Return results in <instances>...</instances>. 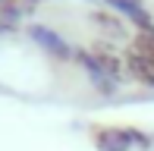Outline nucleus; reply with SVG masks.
Listing matches in <instances>:
<instances>
[{
  "instance_id": "f257e3e1",
  "label": "nucleus",
  "mask_w": 154,
  "mask_h": 151,
  "mask_svg": "<svg viewBox=\"0 0 154 151\" xmlns=\"http://www.w3.org/2000/svg\"><path fill=\"white\" fill-rule=\"evenodd\" d=\"M91 145L97 151H148L154 148V135L138 126H91Z\"/></svg>"
},
{
  "instance_id": "f03ea898",
  "label": "nucleus",
  "mask_w": 154,
  "mask_h": 151,
  "mask_svg": "<svg viewBox=\"0 0 154 151\" xmlns=\"http://www.w3.org/2000/svg\"><path fill=\"white\" fill-rule=\"evenodd\" d=\"M123 60H126V76H132L142 88L154 91V35L151 32H138L123 51Z\"/></svg>"
},
{
  "instance_id": "7ed1b4c3",
  "label": "nucleus",
  "mask_w": 154,
  "mask_h": 151,
  "mask_svg": "<svg viewBox=\"0 0 154 151\" xmlns=\"http://www.w3.org/2000/svg\"><path fill=\"white\" fill-rule=\"evenodd\" d=\"M75 63L82 66V72H85V79H88V85H91L101 98H113V94L120 91L123 82L113 79V76L104 69V66L91 57V51H88V47H75Z\"/></svg>"
},
{
  "instance_id": "20e7f679",
  "label": "nucleus",
  "mask_w": 154,
  "mask_h": 151,
  "mask_svg": "<svg viewBox=\"0 0 154 151\" xmlns=\"http://www.w3.org/2000/svg\"><path fill=\"white\" fill-rule=\"evenodd\" d=\"M25 32H29V38L47 54V57L60 60V63H72V60H75V47L69 44V41L63 38L57 29H51V25H38V22H35V25H29Z\"/></svg>"
},
{
  "instance_id": "39448f33",
  "label": "nucleus",
  "mask_w": 154,
  "mask_h": 151,
  "mask_svg": "<svg viewBox=\"0 0 154 151\" xmlns=\"http://www.w3.org/2000/svg\"><path fill=\"white\" fill-rule=\"evenodd\" d=\"M88 22L94 25L97 38L110 41V44H123V41H129V25H126V19L116 16L113 10H91V13H88Z\"/></svg>"
},
{
  "instance_id": "423d86ee",
  "label": "nucleus",
  "mask_w": 154,
  "mask_h": 151,
  "mask_svg": "<svg viewBox=\"0 0 154 151\" xmlns=\"http://www.w3.org/2000/svg\"><path fill=\"white\" fill-rule=\"evenodd\" d=\"M104 3H107V10H113L116 16H123L129 25H135L138 32L154 29V16H151L145 0H104Z\"/></svg>"
},
{
  "instance_id": "0eeeda50",
  "label": "nucleus",
  "mask_w": 154,
  "mask_h": 151,
  "mask_svg": "<svg viewBox=\"0 0 154 151\" xmlns=\"http://www.w3.org/2000/svg\"><path fill=\"white\" fill-rule=\"evenodd\" d=\"M19 3H22V6H35L38 0H19Z\"/></svg>"
},
{
  "instance_id": "6e6552de",
  "label": "nucleus",
  "mask_w": 154,
  "mask_h": 151,
  "mask_svg": "<svg viewBox=\"0 0 154 151\" xmlns=\"http://www.w3.org/2000/svg\"><path fill=\"white\" fill-rule=\"evenodd\" d=\"M148 32H151V35H154V29H148Z\"/></svg>"
},
{
  "instance_id": "1a4fd4ad",
  "label": "nucleus",
  "mask_w": 154,
  "mask_h": 151,
  "mask_svg": "<svg viewBox=\"0 0 154 151\" xmlns=\"http://www.w3.org/2000/svg\"><path fill=\"white\" fill-rule=\"evenodd\" d=\"M0 3H6V0H0Z\"/></svg>"
}]
</instances>
